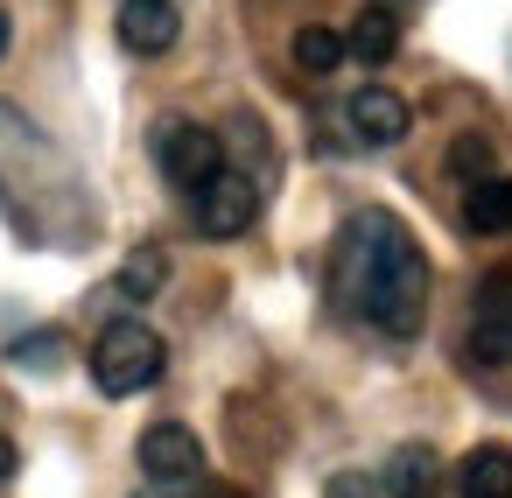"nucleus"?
Returning a JSON list of instances; mask_svg holds the SVG:
<instances>
[{
  "label": "nucleus",
  "instance_id": "1",
  "mask_svg": "<svg viewBox=\"0 0 512 498\" xmlns=\"http://www.w3.org/2000/svg\"><path fill=\"white\" fill-rule=\"evenodd\" d=\"M330 295H337L344 316H358L386 337H414L421 316H428V253H421V239L379 204L351 211L337 225V246H330Z\"/></svg>",
  "mask_w": 512,
  "mask_h": 498
},
{
  "label": "nucleus",
  "instance_id": "2",
  "mask_svg": "<svg viewBox=\"0 0 512 498\" xmlns=\"http://www.w3.org/2000/svg\"><path fill=\"white\" fill-rule=\"evenodd\" d=\"M162 365H169V344H162L141 316H113V323L99 330V344H92V379H99V393H113V400L148 393V386L162 379Z\"/></svg>",
  "mask_w": 512,
  "mask_h": 498
},
{
  "label": "nucleus",
  "instance_id": "3",
  "mask_svg": "<svg viewBox=\"0 0 512 498\" xmlns=\"http://www.w3.org/2000/svg\"><path fill=\"white\" fill-rule=\"evenodd\" d=\"M155 169H162L183 197H197V190L225 169V141H218L211 127H197V120H162V127H155Z\"/></svg>",
  "mask_w": 512,
  "mask_h": 498
},
{
  "label": "nucleus",
  "instance_id": "4",
  "mask_svg": "<svg viewBox=\"0 0 512 498\" xmlns=\"http://www.w3.org/2000/svg\"><path fill=\"white\" fill-rule=\"evenodd\" d=\"M190 218H197V232H204V239H239V232L260 218V190H253V176L218 169V176L190 197Z\"/></svg>",
  "mask_w": 512,
  "mask_h": 498
},
{
  "label": "nucleus",
  "instance_id": "5",
  "mask_svg": "<svg viewBox=\"0 0 512 498\" xmlns=\"http://www.w3.org/2000/svg\"><path fill=\"white\" fill-rule=\"evenodd\" d=\"M141 470H148V484H190V477H204V442L183 421H155L141 435Z\"/></svg>",
  "mask_w": 512,
  "mask_h": 498
},
{
  "label": "nucleus",
  "instance_id": "6",
  "mask_svg": "<svg viewBox=\"0 0 512 498\" xmlns=\"http://www.w3.org/2000/svg\"><path fill=\"white\" fill-rule=\"evenodd\" d=\"M344 120H351V134H358L365 148H393V141H407V127H414L407 99L386 92V85H358L351 106H344Z\"/></svg>",
  "mask_w": 512,
  "mask_h": 498
},
{
  "label": "nucleus",
  "instance_id": "7",
  "mask_svg": "<svg viewBox=\"0 0 512 498\" xmlns=\"http://www.w3.org/2000/svg\"><path fill=\"white\" fill-rule=\"evenodd\" d=\"M470 365L498 372L512 365V281H491L477 295V316H470Z\"/></svg>",
  "mask_w": 512,
  "mask_h": 498
},
{
  "label": "nucleus",
  "instance_id": "8",
  "mask_svg": "<svg viewBox=\"0 0 512 498\" xmlns=\"http://www.w3.org/2000/svg\"><path fill=\"white\" fill-rule=\"evenodd\" d=\"M176 36H183L176 0H127L120 8V43L134 57H162V50H176Z\"/></svg>",
  "mask_w": 512,
  "mask_h": 498
},
{
  "label": "nucleus",
  "instance_id": "9",
  "mask_svg": "<svg viewBox=\"0 0 512 498\" xmlns=\"http://www.w3.org/2000/svg\"><path fill=\"white\" fill-rule=\"evenodd\" d=\"M456 498H512V449L484 442L456 463Z\"/></svg>",
  "mask_w": 512,
  "mask_h": 498
},
{
  "label": "nucleus",
  "instance_id": "10",
  "mask_svg": "<svg viewBox=\"0 0 512 498\" xmlns=\"http://www.w3.org/2000/svg\"><path fill=\"white\" fill-rule=\"evenodd\" d=\"M435 484H442V456H435L428 442L393 449V463H386V498H435Z\"/></svg>",
  "mask_w": 512,
  "mask_h": 498
},
{
  "label": "nucleus",
  "instance_id": "11",
  "mask_svg": "<svg viewBox=\"0 0 512 498\" xmlns=\"http://www.w3.org/2000/svg\"><path fill=\"white\" fill-rule=\"evenodd\" d=\"M463 225L484 232V239L512 232V183H505V176H477V183L463 190Z\"/></svg>",
  "mask_w": 512,
  "mask_h": 498
},
{
  "label": "nucleus",
  "instance_id": "12",
  "mask_svg": "<svg viewBox=\"0 0 512 498\" xmlns=\"http://www.w3.org/2000/svg\"><path fill=\"white\" fill-rule=\"evenodd\" d=\"M393 50H400V22L386 8H365L351 22V36H344V57H358V64H386Z\"/></svg>",
  "mask_w": 512,
  "mask_h": 498
},
{
  "label": "nucleus",
  "instance_id": "13",
  "mask_svg": "<svg viewBox=\"0 0 512 498\" xmlns=\"http://www.w3.org/2000/svg\"><path fill=\"white\" fill-rule=\"evenodd\" d=\"M295 64H302V71H316V78H323V71H337V64H344V36H337V29H323V22H309V29L295 36Z\"/></svg>",
  "mask_w": 512,
  "mask_h": 498
},
{
  "label": "nucleus",
  "instance_id": "14",
  "mask_svg": "<svg viewBox=\"0 0 512 498\" xmlns=\"http://www.w3.org/2000/svg\"><path fill=\"white\" fill-rule=\"evenodd\" d=\"M155 288H162V253L141 246V253L120 267V295H155Z\"/></svg>",
  "mask_w": 512,
  "mask_h": 498
},
{
  "label": "nucleus",
  "instance_id": "15",
  "mask_svg": "<svg viewBox=\"0 0 512 498\" xmlns=\"http://www.w3.org/2000/svg\"><path fill=\"white\" fill-rule=\"evenodd\" d=\"M449 169H456L463 183H477V176H491V141H477V134H463V141L449 148Z\"/></svg>",
  "mask_w": 512,
  "mask_h": 498
},
{
  "label": "nucleus",
  "instance_id": "16",
  "mask_svg": "<svg viewBox=\"0 0 512 498\" xmlns=\"http://www.w3.org/2000/svg\"><path fill=\"white\" fill-rule=\"evenodd\" d=\"M134 498H218L204 477H190V484H148V491H134Z\"/></svg>",
  "mask_w": 512,
  "mask_h": 498
},
{
  "label": "nucleus",
  "instance_id": "17",
  "mask_svg": "<svg viewBox=\"0 0 512 498\" xmlns=\"http://www.w3.org/2000/svg\"><path fill=\"white\" fill-rule=\"evenodd\" d=\"M57 351H64V337H22V344H15L22 365H29V358H57Z\"/></svg>",
  "mask_w": 512,
  "mask_h": 498
},
{
  "label": "nucleus",
  "instance_id": "18",
  "mask_svg": "<svg viewBox=\"0 0 512 498\" xmlns=\"http://www.w3.org/2000/svg\"><path fill=\"white\" fill-rule=\"evenodd\" d=\"M8 43H15V29H8V15H0V57H8Z\"/></svg>",
  "mask_w": 512,
  "mask_h": 498
}]
</instances>
